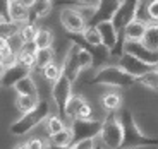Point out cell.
Instances as JSON below:
<instances>
[{
  "label": "cell",
  "instance_id": "6da1fadb",
  "mask_svg": "<svg viewBox=\"0 0 158 149\" xmlns=\"http://www.w3.org/2000/svg\"><path fill=\"white\" fill-rule=\"evenodd\" d=\"M118 120L122 123L124 137L120 142V149H136V147H146V146H158V137H148L139 130L134 117L127 108H120Z\"/></svg>",
  "mask_w": 158,
  "mask_h": 149
},
{
  "label": "cell",
  "instance_id": "7a4b0ae2",
  "mask_svg": "<svg viewBox=\"0 0 158 149\" xmlns=\"http://www.w3.org/2000/svg\"><path fill=\"white\" fill-rule=\"evenodd\" d=\"M86 84L89 86H112V87H120V89H126L131 87L132 84H136V77H132L131 74H127L124 69L115 63V65H103L100 67L96 74L91 79H88Z\"/></svg>",
  "mask_w": 158,
  "mask_h": 149
},
{
  "label": "cell",
  "instance_id": "3957f363",
  "mask_svg": "<svg viewBox=\"0 0 158 149\" xmlns=\"http://www.w3.org/2000/svg\"><path fill=\"white\" fill-rule=\"evenodd\" d=\"M50 117V105H48V99H40L38 105L29 110L28 113H23V117L19 120H16L10 125V132L14 135H23V134H28L29 130H33L36 125H40L43 120Z\"/></svg>",
  "mask_w": 158,
  "mask_h": 149
},
{
  "label": "cell",
  "instance_id": "277c9868",
  "mask_svg": "<svg viewBox=\"0 0 158 149\" xmlns=\"http://www.w3.org/2000/svg\"><path fill=\"white\" fill-rule=\"evenodd\" d=\"M102 127H103V120L100 118H74L72 120V141H71V147L74 144L81 141H86V139H95L100 135L102 132Z\"/></svg>",
  "mask_w": 158,
  "mask_h": 149
},
{
  "label": "cell",
  "instance_id": "5b68a950",
  "mask_svg": "<svg viewBox=\"0 0 158 149\" xmlns=\"http://www.w3.org/2000/svg\"><path fill=\"white\" fill-rule=\"evenodd\" d=\"M102 142L107 146L108 149H117L120 147V142L124 137V130H122V123L117 117V111H108L105 120H103V127L100 132Z\"/></svg>",
  "mask_w": 158,
  "mask_h": 149
},
{
  "label": "cell",
  "instance_id": "8992f818",
  "mask_svg": "<svg viewBox=\"0 0 158 149\" xmlns=\"http://www.w3.org/2000/svg\"><path fill=\"white\" fill-rule=\"evenodd\" d=\"M88 17L89 16L86 12L76 7H62L59 14L60 24L69 34H81L88 26Z\"/></svg>",
  "mask_w": 158,
  "mask_h": 149
},
{
  "label": "cell",
  "instance_id": "52a82bcc",
  "mask_svg": "<svg viewBox=\"0 0 158 149\" xmlns=\"http://www.w3.org/2000/svg\"><path fill=\"white\" fill-rule=\"evenodd\" d=\"M72 86H74L72 81L64 72L53 83V86H52V98H53V101L57 105V110H59V113L62 117H65V105H67L69 98L72 96Z\"/></svg>",
  "mask_w": 158,
  "mask_h": 149
},
{
  "label": "cell",
  "instance_id": "ba28073f",
  "mask_svg": "<svg viewBox=\"0 0 158 149\" xmlns=\"http://www.w3.org/2000/svg\"><path fill=\"white\" fill-rule=\"evenodd\" d=\"M117 65L120 67V69H124L127 74H131L132 77H139V75L146 74V72H150L155 69V65H150V63L143 62L141 58H138L136 55H132L129 51H124L122 55L118 57Z\"/></svg>",
  "mask_w": 158,
  "mask_h": 149
},
{
  "label": "cell",
  "instance_id": "9c48e42d",
  "mask_svg": "<svg viewBox=\"0 0 158 149\" xmlns=\"http://www.w3.org/2000/svg\"><path fill=\"white\" fill-rule=\"evenodd\" d=\"M120 4H122V0H100L98 7L91 12V16L88 17V24L96 26V24L105 22V21H112L117 9L120 7Z\"/></svg>",
  "mask_w": 158,
  "mask_h": 149
},
{
  "label": "cell",
  "instance_id": "30bf717a",
  "mask_svg": "<svg viewBox=\"0 0 158 149\" xmlns=\"http://www.w3.org/2000/svg\"><path fill=\"white\" fill-rule=\"evenodd\" d=\"M77 50H79V45L71 41L69 45V50L65 53V58L62 62V72L67 75L69 79L72 81V84H76V81L79 79V74H81V65H79V60H77Z\"/></svg>",
  "mask_w": 158,
  "mask_h": 149
},
{
  "label": "cell",
  "instance_id": "8fae6325",
  "mask_svg": "<svg viewBox=\"0 0 158 149\" xmlns=\"http://www.w3.org/2000/svg\"><path fill=\"white\" fill-rule=\"evenodd\" d=\"M96 28H98L100 36H102L103 46L107 48L108 51H112L115 46H117L118 39L122 38V36H120V33H118V29L114 26V22H112V21H105V22L96 24Z\"/></svg>",
  "mask_w": 158,
  "mask_h": 149
},
{
  "label": "cell",
  "instance_id": "7c38bea8",
  "mask_svg": "<svg viewBox=\"0 0 158 149\" xmlns=\"http://www.w3.org/2000/svg\"><path fill=\"white\" fill-rule=\"evenodd\" d=\"M124 51H129V53L136 55L138 58H141L143 62L150 63V65L156 67V63H158V51L148 50L139 41H124Z\"/></svg>",
  "mask_w": 158,
  "mask_h": 149
},
{
  "label": "cell",
  "instance_id": "4fadbf2b",
  "mask_svg": "<svg viewBox=\"0 0 158 149\" xmlns=\"http://www.w3.org/2000/svg\"><path fill=\"white\" fill-rule=\"evenodd\" d=\"M31 69H28V67H24L23 63L16 62L14 65L7 67L4 72V75L0 77V81H2V87H14V84L17 83V81H21L23 77H26V75L31 74Z\"/></svg>",
  "mask_w": 158,
  "mask_h": 149
},
{
  "label": "cell",
  "instance_id": "5bb4252c",
  "mask_svg": "<svg viewBox=\"0 0 158 149\" xmlns=\"http://www.w3.org/2000/svg\"><path fill=\"white\" fill-rule=\"evenodd\" d=\"M146 24L148 22L138 19V17L131 19L129 22L124 26L122 33H120L122 39L124 41H141V38L144 36V31H146Z\"/></svg>",
  "mask_w": 158,
  "mask_h": 149
},
{
  "label": "cell",
  "instance_id": "9a60e30c",
  "mask_svg": "<svg viewBox=\"0 0 158 149\" xmlns=\"http://www.w3.org/2000/svg\"><path fill=\"white\" fill-rule=\"evenodd\" d=\"M29 17H31V9L29 7L23 5L19 0L10 2V5H9V19H10L12 22L24 24V22L29 21Z\"/></svg>",
  "mask_w": 158,
  "mask_h": 149
},
{
  "label": "cell",
  "instance_id": "2e32d148",
  "mask_svg": "<svg viewBox=\"0 0 158 149\" xmlns=\"http://www.w3.org/2000/svg\"><path fill=\"white\" fill-rule=\"evenodd\" d=\"M139 43L143 46H146L148 50L158 51V22H148L146 24V31H144V36L141 38Z\"/></svg>",
  "mask_w": 158,
  "mask_h": 149
},
{
  "label": "cell",
  "instance_id": "e0dca14e",
  "mask_svg": "<svg viewBox=\"0 0 158 149\" xmlns=\"http://www.w3.org/2000/svg\"><path fill=\"white\" fill-rule=\"evenodd\" d=\"M52 9H53V0H36L35 5L31 7V17L29 21L36 22L38 19H45L50 16Z\"/></svg>",
  "mask_w": 158,
  "mask_h": 149
},
{
  "label": "cell",
  "instance_id": "ac0fdd59",
  "mask_svg": "<svg viewBox=\"0 0 158 149\" xmlns=\"http://www.w3.org/2000/svg\"><path fill=\"white\" fill-rule=\"evenodd\" d=\"M14 89H16L17 94H24V96H35L38 98V87H36V83L33 81L31 74L23 77L21 81H17L14 84Z\"/></svg>",
  "mask_w": 158,
  "mask_h": 149
},
{
  "label": "cell",
  "instance_id": "d6986e66",
  "mask_svg": "<svg viewBox=\"0 0 158 149\" xmlns=\"http://www.w3.org/2000/svg\"><path fill=\"white\" fill-rule=\"evenodd\" d=\"M86 103V99L81 96V94H72L71 98H69L67 105H65V117L67 118H77L79 117V111L83 108V105Z\"/></svg>",
  "mask_w": 158,
  "mask_h": 149
},
{
  "label": "cell",
  "instance_id": "ffe728a7",
  "mask_svg": "<svg viewBox=\"0 0 158 149\" xmlns=\"http://www.w3.org/2000/svg\"><path fill=\"white\" fill-rule=\"evenodd\" d=\"M55 60V51H53V48H38L35 53V65L38 70H41L43 67H47L50 62H53Z\"/></svg>",
  "mask_w": 158,
  "mask_h": 149
},
{
  "label": "cell",
  "instance_id": "44dd1931",
  "mask_svg": "<svg viewBox=\"0 0 158 149\" xmlns=\"http://www.w3.org/2000/svg\"><path fill=\"white\" fill-rule=\"evenodd\" d=\"M53 41H55L53 31H52L50 28H41V26H40L38 33H36V36H35L36 48H50L52 45H53Z\"/></svg>",
  "mask_w": 158,
  "mask_h": 149
},
{
  "label": "cell",
  "instance_id": "7402d4cb",
  "mask_svg": "<svg viewBox=\"0 0 158 149\" xmlns=\"http://www.w3.org/2000/svg\"><path fill=\"white\" fill-rule=\"evenodd\" d=\"M81 38H83V41H86L88 45H91V46H103L102 43V36H100V31L96 26H91V24H88L86 28H84V31L81 33Z\"/></svg>",
  "mask_w": 158,
  "mask_h": 149
},
{
  "label": "cell",
  "instance_id": "603a6c76",
  "mask_svg": "<svg viewBox=\"0 0 158 149\" xmlns=\"http://www.w3.org/2000/svg\"><path fill=\"white\" fill-rule=\"evenodd\" d=\"M136 84L144 86V87H148V89H151V91H158V69L155 67L153 70H150V72H146V74L136 77Z\"/></svg>",
  "mask_w": 158,
  "mask_h": 149
},
{
  "label": "cell",
  "instance_id": "cb8c5ba5",
  "mask_svg": "<svg viewBox=\"0 0 158 149\" xmlns=\"http://www.w3.org/2000/svg\"><path fill=\"white\" fill-rule=\"evenodd\" d=\"M102 106L107 111H117L122 108V96L118 93H107L102 96Z\"/></svg>",
  "mask_w": 158,
  "mask_h": 149
},
{
  "label": "cell",
  "instance_id": "d4e9b609",
  "mask_svg": "<svg viewBox=\"0 0 158 149\" xmlns=\"http://www.w3.org/2000/svg\"><path fill=\"white\" fill-rule=\"evenodd\" d=\"M40 98H35V96H24V94H17L16 98V108L21 111V113H28L29 110H33L36 105H38Z\"/></svg>",
  "mask_w": 158,
  "mask_h": 149
},
{
  "label": "cell",
  "instance_id": "484cf974",
  "mask_svg": "<svg viewBox=\"0 0 158 149\" xmlns=\"http://www.w3.org/2000/svg\"><path fill=\"white\" fill-rule=\"evenodd\" d=\"M38 29H40L38 22L28 21V22L21 24V28H19V36L23 38L24 43H28V41H35V36H36V33H38Z\"/></svg>",
  "mask_w": 158,
  "mask_h": 149
},
{
  "label": "cell",
  "instance_id": "4316f807",
  "mask_svg": "<svg viewBox=\"0 0 158 149\" xmlns=\"http://www.w3.org/2000/svg\"><path fill=\"white\" fill-rule=\"evenodd\" d=\"M72 141V130L65 129L60 130L57 134H50V144H57V146H71Z\"/></svg>",
  "mask_w": 158,
  "mask_h": 149
},
{
  "label": "cell",
  "instance_id": "83f0119b",
  "mask_svg": "<svg viewBox=\"0 0 158 149\" xmlns=\"http://www.w3.org/2000/svg\"><path fill=\"white\" fill-rule=\"evenodd\" d=\"M41 74H43V77L47 79V81L55 83L57 79L60 77V74H62V65H59V63L53 60V62H50L47 67H43V69H41Z\"/></svg>",
  "mask_w": 158,
  "mask_h": 149
},
{
  "label": "cell",
  "instance_id": "f1b7e54d",
  "mask_svg": "<svg viewBox=\"0 0 158 149\" xmlns=\"http://www.w3.org/2000/svg\"><path fill=\"white\" fill-rule=\"evenodd\" d=\"M77 60H79V65L81 69H91V67H95V57L91 53L89 50H86L84 46L79 45V50H77Z\"/></svg>",
  "mask_w": 158,
  "mask_h": 149
},
{
  "label": "cell",
  "instance_id": "f546056e",
  "mask_svg": "<svg viewBox=\"0 0 158 149\" xmlns=\"http://www.w3.org/2000/svg\"><path fill=\"white\" fill-rule=\"evenodd\" d=\"M48 120V132L50 134H57V132H60V130H64L65 129V123H64V118H60L59 115H52V117H48L47 118Z\"/></svg>",
  "mask_w": 158,
  "mask_h": 149
},
{
  "label": "cell",
  "instance_id": "4dcf8cb0",
  "mask_svg": "<svg viewBox=\"0 0 158 149\" xmlns=\"http://www.w3.org/2000/svg\"><path fill=\"white\" fill-rule=\"evenodd\" d=\"M17 62L23 63L24 67H28L31 70H35L36 65H35V53H28V51H19L17 53Z\"/></svg>",
  "mask_w": 158,
  "mask_h": 149
},
{
  "label": "cell",
  "instance_id": "1f68e13d",
  "mask_svg": "<svg viewBox=\"0 0 158 149\" xmlns=\"http://www.w3.org/2000/svg\"><path fill=\"white\" fill-rule=\"evenodd\" d=\"M146 12L150 22H158V0H146Z\"/></svg>",
  "mask_w": 158,
  "mask_h": 149
},
{
  "label": "cell",
  "instance_id": "d6a6232c",
  "mask_svg": "<svg viewBox=\"0 0 158 149\" xmlns=\"http://www.w3.org/2000/svg\"><path fill=\"white\" fill-rule=\"evenodd\" d=\"M9 5H10L9 0H0V19L10 21L9 19Z\"/></svg>",
  "mask_w": 158,
  "mask_h": 149
},
{
  "label": "cell",
  "instance_id": "836d02e7",
  "mask_svg": "<svg viewBox=\"0 0 158 149\" xmlns=\"http://www.w3.org/2000/svg\"><path fill=\"white\" fill-rule=\"evenodd\" d=\"M26 146H28V149H45V144L41 139H29L28 142H26Z\"/></svg>",
  "mask_w": 158,
  "mask_h": 149
},
{
  "label": "cell",
  "instance_id": "e575fe53",
  "mask_svg": "<svg viewBox=\"0 0 158 149\" xmlns=\"http://www.w3.org/2000/svg\"><path fill=\"white\" fill-rule=\"evenodd\" d=\"M91 113H93V108H91V105L86 101L83 105V108H81V111H79V117L77 118H89Z\"/></svg>",
  "mask_w": 158,
  "mask_h": 149
},
{
  "label": "cell",
  "instance_id": "d590c367",
  "mask_svg": "<svg viewBox=\"0 0 158 149\" xmlns=\"http://www.w3.org/2000/svg\"><path fill=\"white\" fill-rule=\"evenodd\" d=\"M93 139H86V141H81V142H77V144H74L72 146V149H95L93 147Z\"/></svg>",
  "mask_w": 158,
  "mask_h": 149
},
{
  "label": "cell",
  "instance_id": "8d00e7d4",
  "mask_svg": "<svg viewBox=\"0 0 158 149\" xmlns=\"http://www.w3.org/2000/svg\"><path fill=\"white\" fill-rule=\"evenodd\" d=\"M7 50H12L10 45H9V38H5V36H0V55L4 53V51Z\"/></svg>",
  "mask_w": 158,
  "mask_h": 149
},
{
  "label": "cell",
  "instance_id": "74e56055",
  "mask_svg": "<svg viewBox=\"0 0 158 149\" xmlns=\"http://www.w3.org/2000/svg\"><path fill=\"white\" fill-rule=\"evenodd\" d=\"M19 2H21L23 5H26V7H29V9H31L33 5H35V2H36V0H19Z\"/></svg>",
  "mask_w": 158,
  "mask_h": 149
},
{
  "label": "cell",
  "instance_id": "f35d334b",
  "mask_svg": "<svg viewBox=\"0 0 158 149\" xmlns=\"http://www.w3.org/2000/svg\"><path fill=\"white\" fill-rule=\"evenodd\" d=\"M48 149H72L71 146H57V144H50Z\"/></svg>",
  "mask_w": 158,
  "mask_h": 149
},
{
  "label": "cell",
  "instance_id": "ab89813d",
  "mask_svg": "<svg viewBox=\"0 0 158 149\" xmlns=\"http://www.w3.org/2000/svg\"><path fill=\"white\" fill-rule=\"evenodd\" d=\"M4 72H5V65L2 63V60H0V77L4 75Z\"/></svg>",
  "mask_w": 158,
  "mask_h": 149
},
{
  "label": "cell",
  "instance_id": "60d3db41",
  "mask_svg": "<svg viewBox=\"0 0 158 149\" xmlns=\"http://www.w3.org/2000/svg\"><path fill=\"white\" fill-rule=\"evenodd\" d=\"M16 149H28V146H26V144H19V146H16Z\"/></svg>",
  "mask_w": 158,
  "mask_h": 149
},
{
  "label": "cell",
  "instance_id": "b9f144b4",
  "mask_svg": "<svg viewBox=\"0 0 158 149\" xmlns=\"http://www.w3.org/2000/svg\"><path fill=\"white\" fill-rule=\"evenodd\" d=\"M0 87H2V81H0Z\"/></svg>",
  "mask_w": 158,
  "mask_h": 149
},
{
  "label": "cell",
  "instance_id": "7bdbcfd3",
  "mask_svg": "<svg viewBox=\"0 0 158 149\" xmlns=\"http://www.w3.org/2000/svg\"><path fill=\"white\" fill-rule=\"evenodd\" d=\"M9 2H14V0H9Z\"/></svg>",
  "mask_w": 158,
  "mask_h": 149
},
{
  "label": "cell",
  "instance_id": "ee69618b",
  "mask_svg": "<svg viewBox=\"0 0 158 149\" xmlns=\"http://www.w3.org/2000/svg\"><path fill=\"white\" fill-rule=\"evenodd\" d=\"M156 67H158V63H156Z\"/></svg>",
  "mask_w": 158,
  "mask_h": 149
},
{
  "label": "cell",
  "instance_id": "f6af8a7d",
  "mask_svg": "<svg viewBox=\"0 0 158 149\" xmlns=\"http://www.w3.org/2000/svg\"><path fill=\"white\" fill-rule=\"evenodd\" d=\"M156 69H158V67H156Z\"/></svg>",
  "mask_w": 158,
  "mask_h": 149
}]
</instances>
